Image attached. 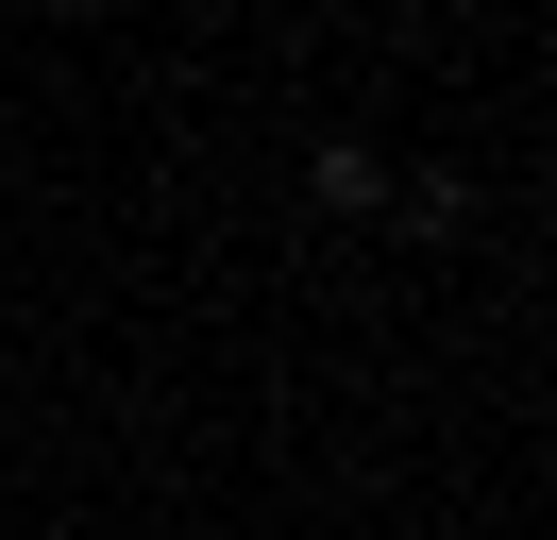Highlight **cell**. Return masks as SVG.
<instances>
[{"label":"cell","mask_w":557,"mask_h":540,"mask_svg":"<svg viewBox=\"0 0 557 540\" xmlns=\"http://www.w3.org/2000/svg\"><path fill=\"white\" fill-rule=\"evenodd\" d=\"M305 202H321V220H372V202H388V152H372V135H321Z\"/></svg>","instance_id":"6da1fadb"}]
</instances>
